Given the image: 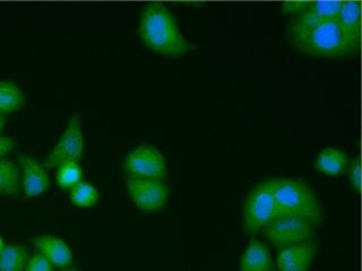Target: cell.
<instances>
[{
  "mask_svg": "<svg viewBox=\"0 0 362 271\" xmlns=\"http://www.w3.org/2000/svg\"><path fill=\"white\" fill-rule=\"evenodd\" d=\"M342 1H309L307 8L299 15L292 18V22L309 25L316 23L337 20Z\"/></svg>",
  "mask_w": 362,
  "mask_h": 271,
  "instance_id": "cell-14",
  "label": "cell"
},
{
  "mask_svg": "<svg viewBox=\"0 0 362 271\" xmlns=\"http://www.w3.org/2000/svg\"><path fill=\"white\" fill-rule=\"evenodd\" d=\"M15 145H16V141L11 137L0 135V158H3L4 156L14 150Z\"/></svg>",
  "mask_w": 362,
  "mask_h": 271,
  "instance_id": "cell-24",
  "label": "cell"
},
{
  "mask_svg": "<svg viewBox=\"0 0 362 271\" xmlns=\"http://www.w3.org/2000/svg\"><path fill=\"white\" fill-rule=\"evenodd\" d=\"M64 271H78V270H77V269L68 268V269H65V270H64Z\"/></svg>",
  "mask_w": 362,
  "mask_h": 271,
  "instance_id": "cell-27",
  "label": "cell"
},
{
  "mask_svg": "<svg viewBox=\"0 0 362 271\" xmlns=\"http://www.w3.org/2000/svg\"><path fill=\"white\" fill-rule=\"evenodd\" d=\"M274 186L275 178L266 179L256 184L243 201V229L249 234L263 231L277 217Z\"/></svg>",
  "mask_w": 362,
  "mask_h": 271,
  "instance_id": "cell-4",
  "label": "cell"
},
{
  "mask_svg": "<svg viewBox=\"0 0 362 271\" xmlns=\"http://www.w3.org/2000/svg\"><path fill=\"white\" fill-rule=\"evenodd\" d=\"M25 103L22 88L13 80H0V114H11L21 110Z\"/></svg>",
  "mask_w": 362,
  "mask_h": 271,
  "instance_id": "cell-16",
  "label": "cell"
},
{
  "mask_svg": "<svg viewBox=\"0 0 362 271\" xmlns=\"http://www.w3.org/2000/svg\"><path fill=\"white\" fill-rule=\"evenodd\" d=\"M349 169V179H350L351 186L359 192L361 189V167H360V158H354V161L351 162Z\"/></svg>",
  "mask_w": 362,
  "mask_h": 271,
  "instance_id": "cell-22",
  "label": "cell"
},
{
  "mask_svg": "<svg viewBox=\"0 0 362 271\" xmlns=\"http://www.w3.org/2000/svg\"><path fill=\"white\" fill-rule=\"evenodd\" d=\"M316 227L314 224L303 218L279 216L265 226L263 231L273 246L281 248L314 240Z\"/></svg>",
  "mask_w": 362,
  "mask_h": 271,
  "instance_id": "cell-5",
  "label": "cell"
},
{
  "mask_svg": "<svg viewBox=\"0 0 362 271\" xmlns=\"http://www.w3.org/2000/svg\"><path fill=\"white\" fill-rule=\"evenodd\" d=\"M4 248H5V242H4L3 237L0 236V253L3 251Z\"/></svg>",
  "mask_w": 362,
  "mask_h": 271,
  "instance_id": "cell-26",
  "label": "cell"
},
{
  "mask_svg": "<svg viewBox=\"0 0 362 271\" xmlns=\"http://www.w3.org/2000/svg\"><path fill=\"white\" fill-rule=\"evenodd\" d=\"M139 35L148 48L163 56H186L195 49L180 31L173 11L162 4H150L141 11Z\"/></svg>",
  "mask_w": 362,
  "mask_h": 271,
  "instance_id": "cell-1",
  "label": "cell"
},
{
  "mask_svg": "<svg viewBox=\"0 0 362 271\" xmlns=\"http://www.w3.org/2000/svg\"><path fill=\"white\" fill-rule=\"evenodd\" d=\"M69 199L76 207L90 208L99 201L100 195L93 184L82 181L69 190Z\"/></svg>",
  "mask_w": 362,
  "mask_h": 271,
  "instance_id": "cell-19",
  "label": "cell"
},
{
  "mask_svg": "<svg viewBox=\"0 0 362 271\" xmlns=\"http://www.w3.org/2000/svg\"><path fill=\"white\" fill-rule=\"evenodd\" d=\"M273 271H274V270H273Z\"/></svg>",
  "mask_w": 362,
  "mask_h": 271,
  "instance_id": "cell-28",
  "label": "cell"
},
{
  "mask_svg": "<svg viewBox=\"0 0 362 271\" xmlns=\"http://www.w3.org/2000/svg\"><path fill=\"white\" fill-rule=\"evenodd\" d=\"M34 246L51 265L58 268H67L73 263V253L65 241L54 235H45L33 239Z\"/></svg>",
  "mask_w": 362,
  "mask_h": 271,
  "instance_id": "cell-12",
  "label": "cell"
},
{
  "mask_svg": "<svg viewBox=\"0 0 362 271\" xmlns=\"http://www.w3.org/2000/svg\"><path fill=\"white\" fill-rule=\"evenodd\" d=\"M127 190L135 206L141 212H158L169 200L170 188L163 180L129 176Z\"/></svg>",
  "mask_w": 362,
  "mask_h": 271,
  "instance_id": "cell-8",
  "label": "cell"
},
{
  "mask_svg": "<svg viewBox=\"0 0 362 271\" xmlns=\"http://www.w3.org/2000/svg\"><path fill=\"white\" fill-rule=\"evenodd\" d=\"M124 169L133 178L163 180L167 174V162L156 147L141 145L126 156Z\"/></svg>",
  "mask_w": 362,
  "mask_h": 271,
  "instance_id": "cell-7",
  "label": "cell"
},
{
  "mask_svg": "<svg viewBox=\"0 0 362 271\" xmlns=\"http://www.w3.org/2000/svg\"><path fill=\"white\" fill-rule=\"evenodd\" d=\"M18 165L22 172V188L26 197L42 195L50 186V176L43 164L26 154L18 155Z\"/></svg>",
  "mask_w": 362,
  "mask_h": 271,
  "instance_id": "cell-10",
  "label": "cell"
},
{
  "mask_svg": "<svg viewBox=\"0 0 362 271\" xmlns=\"http://www.w3.org/2000/svg\"><path fill=\"white\" fill-rule=\"evenodd\" d=\"M54 265L49 263L48 260L43 257L42 254L34 253L28 260L25 265V271H54Z\"/></svg>",
  "mask_w": 362,
  "mask_h": 271,
  "instance_id": "cell-21",
  "label": "cell"
},
{
  "mask_svg": "<svg viewBox=\"0 0 362 271\" xmlns=\"http://www.w3.org/2000/svg\"><path fill=\"white\" fill-rule=\"evenodd\" d=\"M309 1H286L283 4L282 13L288 16H299L308 6Z\"/></svg>",
  "mask_w": 362,
  "mask_h": 271,
  "instance_id": "cell-23",
  "label": "cell"
},
{
  "mask_svg": "<svg viewBox=\"0 0 362 271\" xmlns=\"http://www.w3.org/2000/svg\"><path fill=\"white\" fill-rule=\"evenodd\" d=\"M28 260V248L21 244H7L0 253V271H23Z\"/></svg>",
  "mask_w": 362,
  "mask_h": 271,
  "instance_id": "cell-18",
  "label": "cell"
},
{
  "mask_svg": "<svg viewBox=\"0 0 362 271\" xmlns=\"http://www.w3.org/2000/svg\"><path fill=\"white\" fill-rule=\"evenodd\" d=\"M288 35L293 48L305 56L342 58L356 54L345 39L337 20L309 25L291 22Z\"/></svg>",
  "mask_w": 362,
  "mask_h": 271,
  "instance_id": "cell-2",
  "label": "cell"
},
{
  "mask_svg": "<svg viewBox=\"0 0 362 271\" xmlns=\"http://www.w3.org/2000/svg\"><path fill=\"white\" fill-rule=\"evenodd\" d=\"M317 254L314 240L279 248L276 265L279 271H309Z\"/></svg>",
  "mask_w": 362,
  "mask_h": 271,
  "instance_id": "cell-9",
  "label": "cell"
},
{
  "mask_svg": "<svg viewBox=\"0 0 362 271\" xmlns=\"http://www.w3.org/2000/svg\"><path fill=\"white\" fill-rule=\"evenodd\" d=\"M22 188L21 169L11 159L0 158V195H16Z\"/></svg>",
  "mask_w": 362,
  "mask_h": 271,
  "instance_id": "cell-17",
  "label": "cell"
},
{
  "mask_svg": "<svg viewBox=\"0 0 362 271\" xmlns=\"http://www.w3.org/2000/svg\"><path fill=\"white\" fill-rule=\"evenodd\" d=\"M84 154V136L78 113H74L54 150L45 157V169H56L66 162H78Z\"/></svg>",
  "mask_w": 362,
  "mask_h": 271,
  "instance_id": "cell-6",
  "label": "cell"
},
{
  "mask_svg": "<svg viewBox=\"0 0 362 271\" xmlns=\"http://www.w3.org/2000/svg\"><path fill=\"white\" fill-rule=\"evenodd\" d=\"M349 167V156L346 152L335 147H326L317 156L315 167L322 174L328 176H339Z\"/></svg>",
  "mask_w": 362,
  "mask_h": 271,
  "instance_id": "cell-15",
  "label": "cell"
},
{
  "mask_svg": "<svg viewBox=\"0 0 362 271\" xmlns=\"http://www.w3.org/2000/svg\"><path fill=\"white\" fill-rule=\"evenodd\" d=\"M274 200L279 216L303 218L320 225L322 207L313 186L298 178H275Z\"/></svg>",
  "mask_w": 362,
  "mask_h": 271,
  "instance_id": "cell-3",
  "label": "cell"
},
{
  "mask_svg": "<svg viewBox=\"0 0 362 271\" xmlns=\"http://www.w3.org/2000/svg\"><path fill=\"white\" fill-rule=\"evenodd\" d=\"M83 169L78 162H66L57 167L56 182L64 190H71L82 182Z\"/></svg>",
  "mask_w": 362,
  "mask_h": 271,
  "instance_id": "cell-20",
  "label": "cell"
},
{
  "mask_svg": "<svg viewBox=\"0 0 362 271\" xmlns=\"http://www.w3.org/2000/svg\"><path fill=\"white\" fill-rule=\"evenodd\" d=\"M4 127H5V119H4V116L0 114V133L3 131Z\"/></svg>",
  "mask_w": 362,
  "mask_h": 271,
  "instance_id": "cell-25",
  "label": "cell"
},
{
  "mask_svg": "<svg viewBox=\"0 0 362 271\" xmlns=\"http://www.w3.org/2000/svg\"><path fill=\"white\" fill-rule=\"evenodd\" d=\"M274 261L269 246L257 239L247 244L240 260L239 271H273Z\"/></svg>",
  "mask_w": 362,
  "mask_h": 271,
  "instance_id": "cell-13",
  "label": "cell"
},
{
  "mask_svg": "<svg viewBox=\"0 0 362 271\" xmlns=\"http://www.w3.org/2000/svg\"><path fill=\"white\" fill-rule=\"evenodd\" d=\"M341 30L351 49L356 54L361 39V3L356 0L342 1V7L337 17Z\"/></svg>",
  "mask_w": 362,
  "mask_h": 271,
  "instance_id": "cell-11",
  "label": "cell"
}]
</instances>
